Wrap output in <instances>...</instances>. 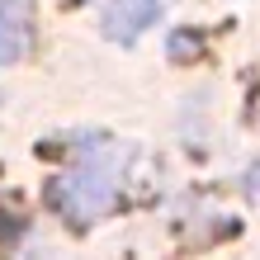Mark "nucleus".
I'll list each match as a JSON object with an SVG mask.
<instances>
[{
    "label": "nucleus",
    "mask_w": 260,
    "mask_h": 260,
    "mask_svg": "<svg viewBox=\"0 0 260 260\" xmlns=\"http://www.w3.org/2000/svg\"><path fill=\"white\" fill-rule=\"evenodd\" d=\"M123 161L128 151L104 142V137H90L81 161L52 185V204L67 213L71 222H95L100 213H109L114 194H118V180H123Z\"/></svg>",
    "instance_id": "obj_1"
},
{
    "label": "nucleus",
    "mask_w": 260,
    "mask_h": 260,
    "mask_svg": "<svg viewBox=\"0 0 260 260\" xmlns=\"http://www.w3.org/2000/svg\"><path fill=\"white\" fill-rule=\"evenodd\" d=\"M34 48V0H0V67L24 62Z\"/></svg>",
    "instance_id": "obj_2"
},
{
    "label": "nucleus",
    "mask_w": 260,
    "mask_h": 260,
    "mask_svg": "<svg viewBox=\"0 0 260 260\" xmlns=\"http://www.w3.org/2000/svg\"><path fill=\"white\" fill-rule=\"evenodd\" d=\"M104 10V34L114 43H137L142 28L161 14V0H100Z\"/></svg>",
    "instance_id": "obj_3"
}]
</instances>
